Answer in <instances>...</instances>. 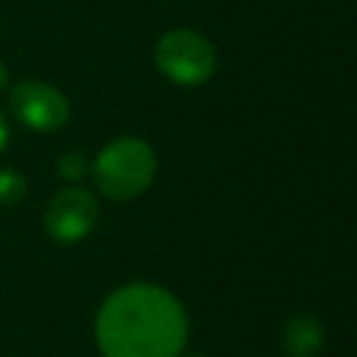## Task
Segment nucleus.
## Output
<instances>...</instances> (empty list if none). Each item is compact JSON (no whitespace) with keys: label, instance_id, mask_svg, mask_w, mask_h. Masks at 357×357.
<instances>
[{"label":"nucleus","instance_id":"11","mask_svg":"<svg viewBox=\"0 0 357 357\" xmlns=\"http://www.w3.org/2000/svg\"><path fill=\"white\" fill-rule=\"evenodd\" d=\"M190 357H201V354H190Z\"/></svg>","mask_w":357,"mask_h":357},{"label":"nucleus","instance_id":"2","mask_svg":"<svg viewBox=\"0 0 357 357\" xmlns=\"http://www.w3.org/2000/svg\"><path fill=\"white\" fill-rule=\"evenodd\" d=\"M92 181L109 201L142 195L156 176V153L139 137H117L100 148L92 162Z\"/></svg>","mask_w":357,"mask_h":357},{"label":"nucleus","instance_id":"4","mask_svg":"<svg viewBox=\"0 0 357 357\" xmlns=\"http://www.w3.org/2000/svg\"><path fill=\"white\" fill-rule=\"evenodd\" d=\"M8 109L11 114L42 134L59 131L70 120V100L45 81H20L8 89Z\"/></svg>","mask_w":357,"mask_h":357},{"label":"nucleus","instance_id":"8","mask_svg":"<svg viewBox=\"0 0 357 357\" xmlns=\"http://www.w3.org/2000/svg\"><path fill=\"white\" fill-rule=\"evenodd\" d=\"M56 170H59V176H61L64 181H81V178L86 176V170H89V162H86V156H84L81 151H67V153L59 159Z\"/></svg>","mask_w":357,"mask_h":357},{"label":"nucleus","instance_id":"10","mask_svg":"<svg viewBox=\"0 0 357 357\" xmlns=\"http://www.w3.org/2000/svg\"><path fill=\"white\" fill-rule=\"evenodd\" d=\"M6 86H8V67L0 61V92H3Z\"/></svg>","mask_w":357,"mask_h":357},{"label":"nucleus","instance_id":"3","mask_svg":"<svg viewBox=\"0 0 357 357\" xmlns=\"http://www.w3.org/2000/svg\"><path fill=\"white\" fill-rule=\"evenodd\" d=\"M153 61L167 81L178 86H198L212 78L218 67V53L212 42L198 31L176 28L159 39L153 50Z\"/></svg>","mask_w":357,"mask_h":357},{"label":"nucleus","instance_id":"5","mask_svg":"<svg viewBox=\"0 0 357 357\" xmlns=\"http://www.w3.org/2000/svg\"><path fill=\"white\" fill-rule=\"evenodd\" d=\"M98 223V201L84 187L59 190L45 209V231L50 240L70 245L84 240Z\"/></svg>","mask_w":357,"mask_h":357},{"label":"nucleus","instance_id":"6","mask_svg":"<svg viewBox=\"0 0 357 357\" xmlns=\"http://www.w3.org/2000/svg\"><path fill=\"white\" fill-rule=\"evenodd\" d=\"M282 349L287 357H318L324 349V326L315 315H293L282 326Z\"/></svg>","mask_w":357,"mask_h":357},{"label":"nucleus","instance_id":"1","mask_svg":"<svg viewBox=\"0 0 357 357\" xmlns=\"http://www.w3.org/2000/svg\"><path fill=\"white\" fill-rule=\"evenodd\" d=\"M187 337L184 304L151 282L112 290L95 315V343L103 357H181Z\"/></svg>","mask_w":357,"mask_h":357},{"label":"nucleus","instance_id":"7","mask_svg":"<svg viewBox=\"0 0 357 357\" xmlns=\"http://www.w3.org/2000/svg\"><path fill=\"white\" fill-rule=\"evenodd\" d=\"M28 192V181L14 167H0V206H17Z\"/></svg>","mask_w":357,"mask_h":357},{"label":"nucleus","instance_id":"9","mask_svg":"<svg viewBox=\"0 0 357 357\" xmlns=\"http://www.w3.org/2000/svg\"><path fill=\"white\" fill-rule=\"evenodd\" d=\"M6 145H8V114L0 109V153L6 151Z\"/></svg>","mask_w":357,"mask_h":357}]
</instances>
